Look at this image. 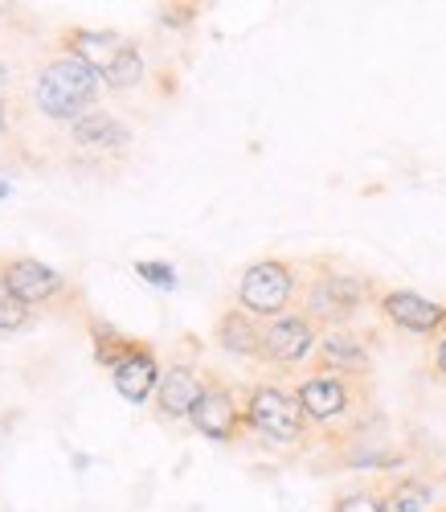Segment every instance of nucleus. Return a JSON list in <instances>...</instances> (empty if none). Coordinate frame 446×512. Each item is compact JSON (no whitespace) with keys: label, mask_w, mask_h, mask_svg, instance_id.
<instances>
[{"label":"nucleus","mask_w":446,"mask_h":512,"mask_svg":"<svg viewBox=\"0 0 446 512\" xmlns=\"http://www.w3.org/2000/svg\"><path fill=\"white\" fill-rule=\"evenodd\" d=\"M103 91V78L99 70H91L86 62L62 54L54 58L46 70L37 74V87H33V103L46 119L58 123H78L82 115L95 111V99Z\"/></svg>","instance_id":"1"},{"label":"nucleus","mask_w":446,"mask_h":512,"mask_svg":"<svg viewBox=\"0 0 446 512\" xmlns=\"http://www.w3.org/2000/svg\"><path fill=\"white\" fill-rule=\"evenodd\" d=\"M295 295V275L283 259H262L254 267H246L242 283H238V304L250 316H266V320H279Z\"/></svg>","instance_id":"2"},{"label":"nucleus","mask_w":446,"mask_h":512,"mask_svg":"<svg viewBox=\"0 0 446 512\" xmlns=\"http://www.w3.org/2000/svg\"><path fill=\"white\" fill-rule=\"evenodd\" d=\"M303 406L295 394L279 390V386H254L250 402H246V422L258 435H266L271 443H295L303 435Z\"/></svg>","instance_id":"3"},{"label":"nucleus","mask_w":446,"mask_h":512,"mask_svg":"<svg viewBox=\"0 0 446 512\" xmlns=\"http://www.w3.org/2000/svg\"><path fill=\"white\" fill-rule=\"evenodd\" d=\"M0 283H5L17 300H25L29 308L50 304L54 295L66 291V275L54 271L50 263L33 259V254H13V259H0Z\"/></svg>","instance_id":"4"},{"label":"nucleus","mask_w":446,"mask_h":512,"mask_svg":"<svg viewBox=\"0 0 446 512\" xmlns=\"http://www.w3.org/2000/svg\"><path fill=\"white\" fill-rule=\"evenodd\" d=\"M361 304H365V283L344 275V271H328L316 279V287L307 295V316L324 320V324H340Z\"/></svg>","instance_id":"5"},{"label":"nucleus","mask_w":446,"mask_h":512,"mask_svg":"<svg viewBox=\"0 0 446 512\" xmlns=\"http://www.w3.org/2000/svg\"><path fill=\"white\" fill-rule=\"evenodd\" d=\"M316 349V320L311 316H279L262 328V357L275 365H295Z\"/></svg>","instance_id":"6"},{"label":"nucleus","mask_w":446,"mask_h":512,"mask_svg":"<svg viewBox=\"0 0 446 512\" xmlns=\"http://www.w3.org/2000/svg\"><path fill=\"white\" fill-rule=\"evenodd\" d=\"M189 422L197 426V435L217 439V443H226V439H234L238 422H242L238 398H234L226 386H221V381H205V394H201V402L193 406Z\"/></svg>","instance_id":"7"},{"label":"nucleus","mask_w":446,"mask_h":512,"mask_svg":"<svg viewBox=\"0 0 446 512\" xmlns=\"http://www.w3.org/2000/svg\"><path fill=\"white\" fill-rule=\"evenodd\" d=\"M381 312L406 332H418V336H430L446 324V308L426 300L418 291H385L381 295Z\"/></svg>","instance_id":"8"},{"label":"nucleus","mask_w":446,"mask_h":512,"mask_svg":"<svg viewBox=\"0 0 446 512\" xmlns=\"http://www.w3.org/2000/svg\"><path fill=\"white\" fill-rule=\"evenodd\" d=\"M201 394H205V377L193 365H172V369H164L160 386H156V410H160V418H189L193 406L201 402Z\"/></svg>","instance_id":"9"},{"label":"nucleus","mask_w":446,"mask_h":512,"mask_svg":"<svg viewBox=\"0 0 446 512\" xmlns=\"http://www.w3.org/2000/svg\"><path fill=\"white\" fill-rule=\"evenodd\" d=\"M295 398H299L307 418L332 422V418H340L352 406V386L344 377H336V373H320V377H307L303 386L295 390Z\"/></svg>","instance_id":"10"},{"label":"nucleus","mask_w":446,"mask_h":512,"mask_svg":"<svg viewBox=\"0 0 446 512\" xmlns=\"http://www.w3.org/2000/svg\"><path fill=\"white\" fill-rule=\"evenodd\" d=\"M131 46V41H123L119 33L111 29H70L66 33V54L86 62L91 70H99V78L119 62V54Z\"/></svg>","instance_id":"11"},{"label":"nucleus","mask_w":446,"mask_h":512,"mask_svg":"<svg viewBox=\"0 0 446 512\" xmlns=\"http://www.w3.org/2000/svg\"><path fill=\"white\" fill-rule=\"evenodd\" d=\"M160 365H156V357H152V349L144 345L136 357H127L115 373H111V386H115V394L123 398V402H131V406H144L152 394H156V386H160Z\"/></svg>","instance_id":"12"},{"label":"nucleus","mask_w":446,"mask_h":512,"mask_svg":"<svg viewBox=\"0 0 446 512\" xmlns=\"http://www.w3.org/2000/svg\"><path fill=\"white\" fill-rule=\"evenodd\" d=\"M70 140L78 148H91V152H119L131 144V127L123 119H115L111 111H91L82 115L78 123H70Z\"/></svg>","instance_id":"13"},{"label":"nucleus","mask_w":446,"mask_h":512,"mask_svg":"<svg viewBox=\"0 0 446 512\" xmlns=\"http://www.w3.org/2000/svg\"><path fill=\"white\" fill-rule=\"evenodd\" d=\"M320 365L336 369V377L344 373H369V349L361 345V336L348 332V328H328L320 336Z\"/></svg>","instance_id":"14"},{"label":"nucleus","mask_w":446,"mask_h":512,"mask_svg":"<svg viewBox=\"0 0 446 512\" xmlns=\"http://www.w3.org/2000/svg\"><path fill=\"white\" fill-rule=\"evenodd\" d=\"M217 345L234 357H262V328L254 324L250 312L234 308L217 320Z\"/></svg>","instance_id":"15"},{"label":"nucleus","mask_w":446,"mask_h":512,"mask_svg":"<svg viewBox=\"0 0 446 512\" xmlns=\"http://www.w3.org/2000/svg\"><path fill=\"white\" fill-rule=\"evenodd\" d=\"M95 332V361L103 365V369H119L127 357H136L144 345H140V340H131V336H119V332H111V328H91Z\"/></svg>","instance_id":"16"},{"label":"nucleus","mask_w":446,"mask_h":512,"mask_svg":"<svg viewBox=\"0 0 446 512\" xmlns=\"http://www.w3.org/2000/svg\"><path fill=\"white\" fill-rule=\"evenodd\" d=\"M140 78H144V58H140L136 46H127V50L119 54V62L103 74V87H111V91H127V87H136Z\"/></svg>","instance_id":"17"},{"label":"nucleus","mask_w":446,"mask_h":512,"mask_svg":"<svg viewBox=\"0 0 446 512\" xmlns=\"http://www.w3.org/2000/svg\"><path fill=\"white\" fill-rule=\"evenodd\" d=\"M29 320H33V308H29L25 300H17V295H13L5 283H0V336H17V332H25Z\"/></svg>","instance_id":"18"},{"label":"nucleus","mask_w":446,"mask_h":512,"mask_svg":"<svg viewBox=\"0 0 446 512\" xmlns=\"http://www.w3.org/2000/svg\"><path fill=\"white\" fill-rule=\"evenodd\" d=\"M430 504V488L418 484V480H406V484H397L385 500V512H422Z\"/></svg>","instance_id":"19"},{"label":"nucleus","mask_w":446,"mask_h":512,"mask_svg":"<svg viewBox=\"0 0 446 512\" xmlns=\"http://www.w3.org/2000/svg\"><path fill=\"white\" fill-rule=\"evenodd\" d=\"M136 275H140L144 283L160 287V291H172V287H176V271H172L168 263H136Z\"/></svg>","instance_id":"20"},{"label":"nucleus","mask_w":446,"mask_h":512,"mask_svg":"<svg viewBox=\"0 0 446 512\" xmlns=\"http://www.w3.org/2000/svg\"><path fill=\"white\" fill-rule=\"evenodd\" d=\"M336 512H385V500L373 492H356V496L336 500Z\"/></svg>","instance_id":"21"},{"label":"nucleus","mask_w":446,"mask_h":512,"mask_svg":"<svg viewBox=\"0 0 446 512\" xmlns=\"http://www.w3.org/2000/svg\"><path fill=\"white\" fill-rule=\"evenodd\" d=\"M434 365H438V373L446 377V336L438 340V349H434Z\"/></svg>","instance_id":"22"},{"label":"nucleus","mask_w":446,"mask_h":512,"mask_svg":"<svg viewBox=\"0 0 446 512\" xmlns=\"http://www.w3.org/2000/svg\"><path fill=\"white\" fill-rule=\"evenodd\" d=\"M0 127H5V103H0Z\"/></svg>","instance_id":"23"}]
</instances>
